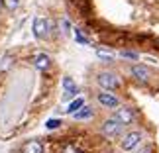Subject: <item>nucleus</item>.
Instances as JSON below:
<instances>
[{
    "mask_svg": "<svg viewBox=\"0 0 159 153\" xmlns=\"http://www.w3.org/2000/svg\"><path fill=\"white\" fill-rule=\"evenodd\" d=\"M83 106H84V100H83V98H75L73 102H69V108H67V114H71V116H73V114H75L79 108H83Z\"/></svg>",
    "mask_w": 159,
    "mask_h": 153,
    "instance_id": "ddd939ff",
    "label": "nucleus"
},
{
    "mask_svg": "<svg viewBox=\"0 0 159 153\" xmlns=\"http://www.w3.org/2000/svg\"><path fill=\"white\" fill-rule=\"evenodd\" d=\"M98 57L104 59V63H112V57H110V55H106V53H102V51H98Z\"/></svg>",
    "mask_w": 159,
    "mask_h": 153,
    "instance_id": "6ab92c4d",
    "label": "nucleus"
},
{
    "mask_svg": "<svg viewBox=\"0 0 159 153\" xmlns=\"http://www.w3.org/2000/svg\"><path fill=\"white\" fill-rule=\"evenodd\" d=\"M51 28H55V24H51L45 18H34L32 22V32L38 39H47L51 34Z\"/></svg>",
    "mask_w": 159,
    "mask_h": 153,
    "instance_id": "7ed1b4c3",
    "label": "nucleus"
},
{
    "mask_svg": "<svg viewBox=\"0 0 159 153\" xmlns=\"http://www.w3.org/2000/svg\"><path fill=\"white\" fill-rule=\"evenodd\" d=\"M130 75H132L134 81H138V83H148L151 73H149L148 67H143V65H134V67H130Z\"/></svg>",
    "mask_w": 159,
    "mask_h": 153,
    "instance_id": "423d86ee",
    "label": "nucleus"
},
{
    "mask_svg": "<svg viewBox=\"0 0 159 153\" xmlns=\"http://www.w3.org/2000/svg\"><path fill=\"white\" fill-rule=\"evenodd\" d=\"M63 88H65V100L67 98H73V96L79 94V87L75 84V81H73V77H63Z\"/></svg>",
    "mask_w": 159,
    "mask_h": 153,
    "instance_id": "1a4fd4ad",
    "label": "nucleus"
},
{
    "mask_svg": "<svg viewBox=\"0 0 159 153\" xmlns=\"http://www.w3.org/2000/svg\"><path fill=\"white\" fill-rule=\"evenodd\" d=\"M22 153H43V143L39 139H30L22 145Z\"/></svg>",
    "mask_w": 159,
    "mask_h": 153,
    "instance_id": "9d476101",
    "label": "nucleus"
},
{
    "mask_svg": "<svg viewBox=\"0 0 159 153\" xmlns=\"http://www.w3.org/2000/svg\"><path fill=\"white\" fill-rule=\"evenodd\" d=\"M93 116H94V110L90 108V106H83V108H79L75 114H73V118L75 120H93Z\"/></svg>",
    "mask_w": 159,
    "mask_h": 153,
    "instance_id": "9b49d317",
    "label": "nucleus"
},
{
    "mask_svg": "<svg viewBox=\"0 0 159 153\" xmlns=\"http://www.w3.org/2000/svg\"><path fill=\"white\" fill-rule=\"evenodd\" d=\"M2 4L8 12H16L18 6H20V0H2Z\"/></svg>",
    "mask_w": 159,
    "mask_h": 153,
    "instance_id": "4468645a",
    "label": "nucleus"
},
{
    "mask_svg": "<svg viewBox=\"0 0 159 153\" xmlns=\"http://www.w3.org/2000/svg\"><path fill=\"white\" fill-rule=\"evenodd\" d=\"M12 65H14V55H10V53L4 55V57L0 59V73H6Z\"/></svg>",
    "mask_w": 159,
    "mask_h": 153,
    "instance_id": "f8f14e48",
    "label": "nucleus"
},
{
    "mask_svg": "<svg viewBox=\"0 0 159 153\" xmlns=\"http://www.w3.org/2000/svg\"><path fill=\"white\" fill-rule=\"evenodd\" d=\"M59 126H61V120H57V118H49V120H47V124H45L47 130H57Z\"/></svg>",
    "mask_w": 159,
    "mask_h": 153,
    "instance_id": "dca6fc26",
    "label": "nucleus"
},
{
    "mask_svg": "<svg viewBox=\"0 0 159 153\" xmlns=\"http://www.w3.org/2000/svg\"><path fill=\"white\" fill-rule=\"evenodd\" d=\"M120 55H122L124 59H132V61H138V59H139V53H138V51H130V49H124Z\"/></svg>",
    "mask_w": 159,
    "mask_h": 153,
    "instance_id": "2eb2a0df",
    "label": "nucleus"
},
{
    "mask_svg": "<svg viewBox=\"0 0 159 153\" xmlns=\"http://www.w3.org/2000/svg\"><path fill=\"white\" fill-rule=\"evenodd\" d=\"M96 83L104 90H116V88L122 87V79L116 75L114 71H100L98 75H96Z\"/></svg>",
    "mask_w": 159,
    "mask_h": 153,
    "instance_id": "f257e3e1",
    "label": "nucleus"
},
{
    "mask_svg": "<svg viewBox=\"0 0 159 153\" xmlns=\"http://www.w3.org/2000/svg\"><path fill=\"white\" fill-rule=\"evenodd\" d=\"M75 34H77V41H79V43H83V45H89V39L83 35V32H81V29H75Z\"/></svg>",
    "mask_w": 159,
    "mask_h": 153,
    "instance_id": "f3484780",
    "label": "nucleus"
},
{
    "mask_svg": "<svg viewBox=\"0 0 159 153\" xmlns=\"http://www.w3.org/2000/svg\"><path fill=\"white\" fill-rule=\"evenodd\" d=\"M112 118H116L120 122L122 126H130L134 120H136V108H132V106H116V112Z\"/></svg>",
    "mask_w": 159,
    "mask_h": 153,
    "instance_id": "39448f33",
    "label": "nucleus"
},
{
    "mask_svg": "<svg viewBox=\"0 0 159 153\" xmlns=\"http://www.w3.org/2000/svg\"><path fill=\"white\" fill-rule=\"evenodd\" d=\"M96 100H98L104 108H116V106H120L118 96L112 94V92H98V94H96Z\"/></svg>",
    "mask_w": 159,
    "mask_h": 153,
    "instance_id": "6e6552de",
    "label": "nucleus"
},
{
    "mask_svg": "<svg viewBox=\"0 0 159 153\" xmlns=\"http://www.w3.org/2000/svg\"><path fill=\"white\" fill-rule=\"evenodd\" d=\"M61 28H63V34H67V35L71 34V24L67 20H61Z\"/></svg>",
    "mask_w": 159,
    "mask_h": 153,
    "instance_id": "a211bd4d",
    "label": "nucleus"
},
{
    "mask_svg": "<svg viewBox=\"0 0 159 153\" xmlns=\"http://www.w3.org/2000/svg\"><path fill=\"white\" fill-rule=\"evenodd\" d=\"M124 130H126V126H122L116 118H108V120H104V124H102V128H100L102 136H106L108 139L122 137V136H124Z\"/></svg>",
    "mask_w": 159,
    "mask_h": 153,
    "instance_id": "f03ea898",
    "label": "nucleus"
},
{
    "mask_svg": "<svg viewBox=\"0 0 159 153\" xmlns=\"http://www.w3.org/2000/svg\"><path fill=\"white\" fill-rule=\"evenodd\" d=\"M142 139H143V133H142V132H138V130L128 132V133H124V136H122V139H120V147L124 149V151H134V149L139 147Z\"/></svg>",
    "mask_w": 159,
    "mask_h": 153,
    "instance_id": "20e7f679",
    "label": "nucleus"
},
{
    "mask_svg": "<svg viewBox=\"0 0 159 153\" xmlns=\"http://www.w3.org/2000/svg\"><path fill=\"white\" fill-rule=\"evenodd\" d=\"M32 65L38 71H47L51 67V57L47 53H43V51H41V53H35L34 59H32Z\"/></svg>",
    "mask_w": 159,
    "mask_h": 153,
    "instance_id": "0eeeda50",
    "label": "nucleus"
},
{
    "mask_svg": "<svg viewBox=\"0 0 159 153\" xmlns=\"http://www.w3.org/2000/svg\"><path fill=\"white\" fill-rule=\"evenodd\" d=\"M130 153H151V149H149V147H139V149H134V151H130Z\"/></svg>",
    "mask_w": 159,
    "mask_h": 153,
    "instance_id": "aec40b11",
    "label": "nucleus"
}]
</instances>
